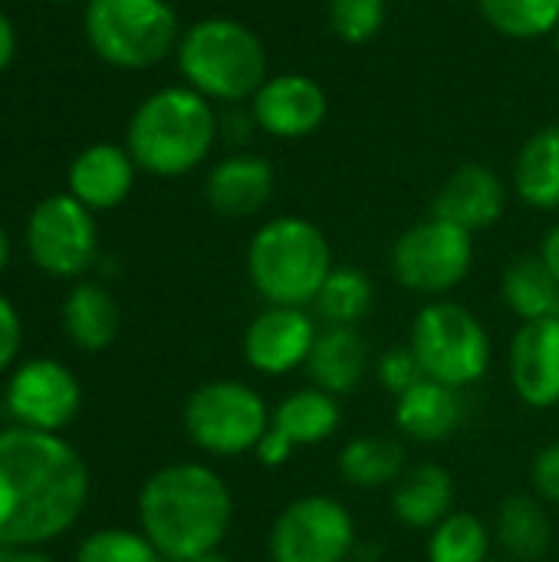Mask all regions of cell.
<instances>
[{"label": "cell", "instance_id": "1", "mask_svg": "<svg viewBox=\"0 0 559 562\" xmlns=\"http://www.w3.org/2000/svg\"><path fill=\"white\" fill-rule=\"evenodd\" d=\"M89 501L82 454L53 431H0V547L33 550L63 537Z\"/></svg>", "mask_w": 559, "mask_h": 562}, {"label": "cell", "instance_id": "2", "mask_svg": "<svg viewBox=\"0 0 559 562\" xmlns=\"http://www.w3.org/2000/svg\"><path fill=\"white\" fill-rule=\"evenodd\" d=\"M234 520V497L208 464H168L138 491V524L152 547L175 562L221 550Z\"/></svg>", "mask_w": 559, "mask_h": 562}, {"label": "cell", "instance_id": "3", "mask_svg": "<svg viewBox=\"0 0 559 562\" xmlns=\"http://www.w3.org/2000/svg\"><path fill=\"white\" fill-rule=\"evenodd\" d=\"M214 142V105L191 86H165L135 109L125 148L142 171L178 178L194 171L211 155Z\"/></svg>", "mask_w": 559, "mask_h": 562}, {"label": "cell", "instance_id": "4", "mask_svg": "<svg viewBox=\"0 0 559 562\" xmlns=\"http://www.w3.org/2000/svg\"><path fill=\"white\" fill-rule=\"evenodd\" d=\"M333 273V250L326 234L306 217L267 221L247 247V277L267 306L316 303L326 277Z\"/></svg>", "mask_w": 559, "mask_h": 562}, {"label": "cell", "instance_id": "5", "mask_svg": "<svg viewBox=\"0 0 559 562\" xmlns=\"http://www.w3.org/2000/svg\"><path fill=\"white\" fill-rule=\"evenodd\" d=\"M178 69L208 102H241L267 82V49L241 20L208 16L178 40Z\"/></svg>", "mask_w": 559, "mask_h": 562}, {"label": "cell", "instance_id": "6", "mask_svg": "<svg viewBox=\"0 0 559 562\" xmlns=\"http://www.w3.org/2000/svg\"><path fill=\"white\" fill-rule=\"evenodd\" d=\"M86 40L115 69H148L178 49V16L168 0H89Z\"/></svg>", "mask_w": 559, "mask_h": 562}, {"label": "cell", "instance_id": "7", "mask_svg": "<svg viewBox=\"0 0 559 562\" xmlns=\"http://www.w3.org/2000/svg\"><path fill=\"white\" fill-rule=\"evenodd\" d=\"M409 346L425 379L458 392L481 382L491 369V336L484 323L451 300H435L418 310Z\"/></svg>", "mask_w": 559, "mask_h": 562}, {"label": "cell", "instance_id": "8", "mask_svg": "<svg viewBox=\"0 0 559 562\" xmlns=\"http://www.w3.org/2000/svg\"><path fill=\"white\" fill-rule=\"evenodd\" d=\"M270 428L267 402L237 379H217L191 392L185 402V431L204 454L237 458L260 445Z\"/></svg>", "mask_w": 559, "mask_h": 562}, {"label": "cell", "instance_id": "9", "mask_svg": "<svg viewBox=\"0 0 559 562\" xmlns=\"http://www.w3.org/2000/svg\"><path fill=\"white\" fill-rule=\"evenodd\" d=\"M474 263V234L441 217L409 227L392 247L395 280L422 296H445L465 283Z\"/></svg>", "mask_w": 559, "mask_h": 562}, {"label": "cell", "instance_id": "10", "mask_svg": "<svg viewBox=\"0 0 559 562\" xmlns=\"http://www.w3.org/2000/svg\"><path fill=\"white\" fill-rule=\"evenodd\" d=\"M26 250L30 260L56 280H72L86 273L99 254L92 211L79 204L69 191L43 198L26 221Z\"/></svg>", "mask_w": 559, "mask_h": 562}, {"label": "cell", "instance_id": "11", "mask_svg": "<svg viewBox=\"0 0 559 562\" xmlns=\"http://www.w3.org/2000/svg\"><path fill=\"white\" fill-rule=\"evenodd\" d=\"M267 547L270 562H346L356 547V520L336 497H300L273 520Z\"/></svg>", "mask_w": 559, "mask_h": 562}, {"label": "cell", "instance_id": "12", "mask_svg": "<svg viewBox=\"0 0 559 562\" xmlns=\"http://www.w3.org/2000/svg\"><path fill=\"white\" fill-rule=\"evenodd\" d=\"M3 405H7V415L13 418V425L59 435L79 415L82 389H79L72 369H66L63 362L30 359L10 372Z\"/></svg>", "mask_w": 559, "mask_h": 562}, {"label": "cell", "instance_id": "13", "mask_svg": "<svg viewBox=\"0 0 559 562\" xmlns=\"http://www.w3.org/2000/svg\"><path fill=\"white\" fill-rule=\"evenodd\" d=\"M320 329L300 306H267L244 333V359L260 375H287L306 366Z\"/></svg>", "mask_w": 559, "mask_h": 562}, {"label": "cell", "instance_id": "14", "mask_svg": "<svg viewBox=\"0 0 559 562\" xmlns=\"http://www.w3.org/2000/svg\"><path fill=\"white\" fill-rule=\"evenodd\" d=\"M326 89L306 72L267 76L254 92V122L273 138H306L326 122Z\"/></svg>", "mask_w": 559, "mask_h": 562}, {"label": "cell", "instance_id": "15", "mask_svg": "<svg viewBox=\"0 0 559 562\" xmlns=\"http://www.w3.org/2000/svg\"><path fill=\"white\" fill-rule=\"evenodd\" d=\"M511 382L524 405L547 412L559 405V316L524 323L511 342Z\"/></svg>", "mask_w": 559, "mask_h": 562}, {"label": "cell", "instance_id": "16", "mask_svg": "<svg viewBox=\"0 0 559 562\" xmlns=\"http://www.w3.org/2000/svg\"><path fill=\"white\" fill-rule=\"evenodd\" d=\"M135 158L128 148L112 145V142H96L82 148L72 165H69V194L86 204L92 214L96 211H112L119 207L135 184Z\"/></svg>", "mask_w": 559, "mask_h": 562}, {"label": "cell", "instance_id": "17", "mask_svg": "<svg viewBox=\"0 0 559 562\" xmlns=\"http://www.w3.org/2000/svg\"><path fill=\"white\" fill-rule=\"evenodd\" d=\"M504 207H507L504 181L488 165H465L441 184L432 217H441L474 234L497 224Z\"/></svg>", "mask_w": 559, "mask_h": 562}, {"label": "cell", "instance_id": "18", "mask_svg": "<svg viewBox=\"0 0 559 562\" xmlns=\"http://www.w3.org/2000/svg\"><path fill=\"white\" fill-rule=\"evenodd\" d=\"M208 204L224 217H250L273 194V168L257 155H231L217 161L204 181Z\"/></svg>", "mask_w": 559, "mask_h": 562}, {"label": "cell", "instance_id": "19", "mask_svg": "<svg viewBox=\"0 0 559 562\" xmlns=\"http://www.w3.org/2000/svg\"><path fill=\"white\" fill-rule=\"evenodd\" d=\"M306 372L316 389L349 395L369 372V346L356 326H326L306 359Z\"/></svg>", "mask_w": 559, "mask_h": 562}, {"label": "cell", "instance_id": "20", "mask_svg": "<svg viewBox=\"0 0 559 562\" xmlns=\"http://www.w3.org/2000/svg\"><path fill=\"white\" fill-rule=\"evenodd\" d=\"M395 425L405 438L422 445H438L451 438L461 425V395L435 379H422L395 405Z\"/></svg>", "mask_w": 559, "mask_h": 562}, {"label": "cell", "instance_id": "21", "mask_svg": "<svg viewBox=\"0 0 559 562\" xmlns=\"http://www.w3.org/2000/svg\"><path fill=\"white\" fill-rule=\"evenodd\" d=\"M455 507V477L441 464L409 468L392 491V514L412 530L438 527Z\"/></svg>", "mask_w": 559, "mask_h": 562}, {"label": "cell", "instance_id": "22", "mask_svg": "<svg viewBox=\"0 0 559 562\" xmlns=\"http://www.w3.org/2000/svg\"><path fill=\"white\" fill-rule=\"evenodd\" d=\"M63 329L82 352H102L119 336V306L102 283H76L63 300Z\"/></svg>", "mask_w": 559, "mask_h": 562}, {"label": "cell", "instance_id": "23", "mask_svg": "<svg viewBox=\"0 0 559 562\" xmlns=\"http://www.w3.org/2000/svg\"><path fill=\"white\" fill-rule=\"evenodd\" d=\"M270 425L287 435L297 448H310V445H320V441H329L339 425H343V408L336 402V395L323 392V389H300L293 395H287L273 415H270Z\"/></svg>", "mask_w": 559, "mask_h": 562}, {"label": "cell", "instance_id": "24", "mask_svg": "<svg viewBox=\"0 0 559 562\" xmlns=\"http://www.w3.org/2000/svg\"><path fill=\"white\" fill-rule=\"evenodd\" d=\"M514 184L524 204L537 211L559 207V125L530 135L514 161Z\"/></svg>", "mask_w": 559, "mask_h": 562}, {"label": "cell", "instance_id": "25", "mask_svg": "<svg viewBox=\"0 0 559 562\" xmlns=\"http://www.w3.org/2000/svg\"><path fill=\"white\" fill-rule=\"evenodd\" d=\"M501 293L511 313L524 323L559 316V283L540 257H517L501 277Z\"/></svg>", "mask_w": 559, "mask_h": 562}, {"label": "cell", "instance_id": "26", "mask_svg": "<svg viewBox=\"0 0 559 562\" xmlns=\"http://www.w3.org/2000/svg\"><path fill=\"white\" fill-rule=\"evenodd\" d=\"M339 474L356 491H379L399 484L405 474V448L395 438L362 435L339 451Z\"/></svg>", "mask_w": 559, "mask_h": 562}, {"label": "cell", "instance_id": "27", "mask_svg": "<svg viewBox=\"0 0 559 562\" xmlns=\"http://www.w3.org/2000/svg\"><path fill=\"white\" fill-rule=\"evenodd\" d=\"M497 543L507 550V560L537 562L547 557L554 543V527L547 510L534 497H507L497 510Z\"/></svg>", "mask_w": 559, "mask_h": 562}, {"label": "cell", "instance_id": "28", "mask_svg": "<svg viewBox=\"0 0 559 562\" xmlns=\"http://www.w3.org/2000/svg\"><path fill=\"white\" fill-rule=\"evenodd\" d=\"M372 303L376 286L359 267H333L313 306L326 326H356L372 313Z\"/></svg>", "mask_w": 559, "mask_h": 562}, {"label": "cell", "instance_id": "29", "mask_svg": "<svg viewBox=\"0 0 559 562\" xmlns=\"http://www.w3.org/2000/svg\"><path fill=\"white\" fill-rule=\"evenodd\" d=\"M428 562H491V530L468 510H451L428 537Z\"/></svg>", "mask_w": 559, "mask_h": 562}, {"label": "cell", "instance_id": "30", "mask_svg": "<svg viewBox=\"0 0 559 562\" xmlns=\"http://www.w3.org/2000/svg\"><path fill=\"white\" fill-rule=\"evenodd\" d=\"M478 10L511 40H537L559 26V0H478Z\"/></svg>", "mask_w": 559, "mask_h": 562}, {"label": "cell", "instance_id": "31", "mask_svg": "<svg viewBox=\"0 0 559 562\" xmlns=\"http://www.w3.org/2000/svg\"><path fill=\"white\" fill-rule=\"evenodd\" d=\"M76 562H165V557L152 547V540L142 530L105 527L79 543Z\"/></svg>", "mask_w": 559, "mask_h": 562}, {"label": "cell", "instance_id": "32", "mask_svg": "<svg viewBox=\"0 0 559 562\" xmlns=\"http://www.w3.org/2000/svg\"><path fill=\"white\" fill-rule=\"evenodd\" d=\"M385 23V0H329V26L343 43H369Z\"/></svg>", "mask_w": 559, "mask_h": 562}, {"label": "cell", "instance_id": "33", "mask_svg": "<svg viewBox=\"0 0 559 562\" xmlns=\"http://www.w3.org/2000/svg\"><path fill=\"white\" fill-rule=\"evenodd\" d=\"M376 372H379L382 389L392 392L395 398L405 395L412 385H418L425 379V372H422L412 346H392V349H385L382 359H379V366H376Z\"/></svg>", "mask_w": 559, "mask_h": 562}, {"label": "cell", "instance_id": "34", "mask_svg": "<svg viewBox=\"0 0 559 562\" xmlns=\"http://www.w3.org/2000/svg\"><path fill=\"white\" fill-rule=\"evenodd\" d=\"M23 342V326H20V313L13 310V303L0 293V375L10 372V366L16 362Z\"/></svg>", "mask_w": 559, "mask_h": 562}, {"label": "cell", "instance_id": "35", "mask_svg": "<svg viewBox=\"0 0 559 562\" xmlns=\"http://www.w3.org/2000/svg\"><path fill=\"white\" fill-rule=\"evenodd\" d=\"M530 481L537 494L550 504H559V445H547L530 468Z\"/></svg>", "mask_w": 559, "mask_h": 562}, {"label": "cell", "instance_id": "36", "mask_svg": "<svg viewBox=\"0 0 559 562\" xmlns=\"http://www.w3.org/2000/svg\"><path fill=\"white\" fill-rule=\"evenodd\" d=\"M293 448H297V445L270 425L267 435L260 438V445L254 448V454H257V461H260L264 468H283V464L290 461Z\"/></svg>", "mask_w": 559, "mask_h": 562}, {"label": "cell", "instance_id": "37", "mask_svg": "<svg viewBox=\"0 0 559 562\" xmlns=\"http://www.w3.org/2000/svg\"><path fill=\"white\" fill-rule=\"evenodd\" d=\"M13 56H16V30H13L10 16L0 10V72L13 63Z\"/></svg>", "mask_w": 559, "mask_h": 562}, {"label": "cell", "instance_id": "38", "mask_svg": "<svg viewBox=\"0 0 559 562\" xmlns=\"http://www.w3.org/2000/svg\"><path fill=\"white\" fill-rule=\"evenodd\" d=\"M540 260L547 263V270L557 277L559 283V227H554L547 237H544V247H540Z\"/></svg>", "mask_w": 559, "mask_h": 562}, {"label": "cell", "instance_id": "39", "mask_svg": "<svg viewBox=\"0 0 559 562\" xmlns=\"http://www.w3.org/2000/svg\"><path fill=\"white\" fill-rule=\"evenodd\" d=\"M0 562H53L49 557L36 553V550H7V557Z\"/></svg>", "mask_w": 559, "mask_h": 562}, {"label": "cell", "instance_id": "40", "mask_svg": "<svg viewBox=\"0 0 559 562\" xmlns=\"http://www.w3.org/2000/svg\"><path fill=\"white\" fill-rule=\"evenodd\" d=\"M7 260H10V237H7V231L0 227V273H3V267H7Z\"/></svg>", "mask_w": 559, "mask_h": 562}, {"label": "cell", "instance_id": "41", "mask_svg": "<svg viewBox=\"0 0 559 562\" xmlns=\"http://www.w3.org/2000/svg\"><path fill=\"white\" fill-rule=\"evenodd\" d=\"M191 562H234L231 557H224L221 550H214V553H204V557H198V560Z\"/></svg>", "mask_w": 559, "mask_h": 562}, {"label": "cell", "instance_id": "42", "mask_svg": "<svg viewBox=\"0 0 559 562\" xmlns=\"http://www.w3.org/2000/svg\"><path fill=\"white\" fill-rule=\"evenodd\" d=\"M49 3H72V0H49Z\"/></svg>", "mask_w": 559, "mask_h": 562}, {"label": "cell", "instance_id": "43", "mask_svg": "<svg viewBox=\"0 0 559 562\" xmlns=\"http://www.w3.org/2000/svg\"><path fill=\"white\" fill-rule=\"evenodd\" d=\"M557 53H559V26H557Z\"/></svg>", "mask_w": 559, "mask_h": 562}, {"label": "cell", "instance_id": "44", "mask_svg": "<svg viewBox=\"0 0 559 562\" xmlns=\"http://www.w3.org/2000/svg\"><path fill=\"white\" fill-rule=\"evenodd\" d=\"M491 562H517V560H491Z\"/></svg>", "mask_w": 559, "mask_h": 562}, {"label": "cell", "instance_id": "45", "mask_svg": "<svg viewBox=\"0 0 559 562\" xmlns=\"http://www.w3.org/2000/svg\"><path fill=\"white\" fill-rule=\"evenodd\" d=\"M165 562H175V560H165Z\"/></svg>", "mask_w": 559, "mask_h": 562}]
</instances>
